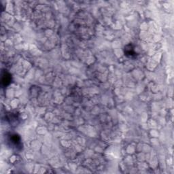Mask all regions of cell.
Masks as SVG:
<instances>
[{"label": "cell", "mask_w": 174, "mask_h": 174, "mask_svg": "<svg viewBox=\"0 0 174 174\" xmlns=\"http://www.w3.org/2000/svg\"><path fill=\"white\" fill-rule=\"evenodd\" d=\"M10 142L16 148L21 147V138L17 134H12L10 137Z\"/></svg>", "instance_id": "6da1fadb"}, {"label": "cell", "mask_w": 174, "mask_h": 174, "mask_svg": "<svg viewBox=\"0 0 174 174\" xmlns=\"http://www.w3.org/2000/svg\"><path fill=\"white\" fill-rule=\"evenodd\" d=\"M11 82V75L7 72H3L2 74V85L3 86H8Z\"/></svg>", "instance_id": "7a4b0ae2"}, {"label": "cell", "mask_w": 174, "mask_h": 174, "mask_svg": "<svg viewBox=\"0 0 174 174\" xmlns=\"http://www.w3.org/2000/svg\"><path fill=\"white\" fill-rule=\"evenodd\" d=\"M125 54L129 57H136V52L134 50V48L132 44H128L125 47Z\"/></svg>", "instance_id": "3957f363"}]
</instances>
